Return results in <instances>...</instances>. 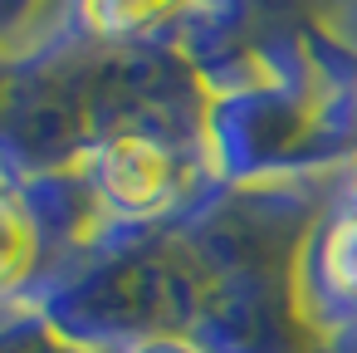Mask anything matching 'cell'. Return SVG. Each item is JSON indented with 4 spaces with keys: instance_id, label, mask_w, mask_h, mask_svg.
I'll return each mask as SVG.
<instances>
[{
    "instance_id": "obj_2",
    "label": "cell",
    "mask_w": 357,
    "mask_h": 353,
    "mask_svg": "<svg viewBox=\"0 0 357 353\" xmlns=\"http://www.w3.org/2000/svg\"><path fill=\"white\" fill-rule=\"evenodd\" d=\"M176 10L181 0H84V25L103 40H128V35H147Z\"/></svg>"
},
{
    "instance_id": "obj_3",
    "label": "cell",
    "mask_w": 357,
    "mask_h": 353,
    "mask_svg": "<svg viewBox=\"0 0 357 353\" xmlns=\"http://www.w3.org/2000/svg\"><path fill=\"white\" fill-rule=\"evenodd\" d=\"M40 260V236H35V221L30 211L0 192V289H15Z\"/></svg>"
},
{
    "instance_id": "obj_1",
    "label": "cell",
    "mask_w": 357,
    "mask_h": 353,
    "mask_svg": "<svg viewBox=\"0 0 357 353\" xmlns=\"http://www.w3.org/2000/svg\"><path fill=\"white\" fill-rule=\"evenodd\" d=\"M98 177H103V192L128 206V211H152L172 196L176 187V162L162 143H152L147 133H123L103 147L98 157Z\"/></svg>"
}]
</instances>
